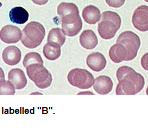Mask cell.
<instances>
[{"label": "cell", "instance_id": "obj_1", "mask_svg": "<svg viewBox=\"0 0 148 128\" xmlns=\"http://www.w3.org/2000/svg\"><path fill=\"white\" fill-rule=\"evenodd\" d=\"M116 76L119 82L116 86V95H135L144 87V77L130 67H119Z\"/></svg>", "mask_w": 148, "mask_h": 128}, {"label": "cell", "instance_id": "obj_2", "mask_svg": "<svg viewBox=\"0 0 148 128\" xmlns=\"http://www.w3.org/2000/svg\"><path fill=\"white\" fill-rule=\"evenodd\" d=\"M57 12L61 18L62 31L65 35L74 37L81 31L82 21L76 5L62 2L58 7Z\"/></svg>", "mask_w": 148, "mask_h": 128}, {"label": "cell", "instance_id": "obj_3", "mask_svg": "<svg viewBox=\"0 0 148 128\" xmlns=\"http://www.w3.org/2000/svg\"><path fill=\"white\" fill-rule=\"evenodd\" d=\"M98 24L97 31L100 37L104 40H110L114 37L121 25L120 16L114 11L104 12Z\"/></svg>", "mask_w": 148, "mask_h": 128}, {"label": "cell", "instance_id": "obj_4", "mask_svg": "<svg viewBox=\"0 0 148 128\" xmlns=\"http://www.w3.org/2000/svg\"><path fill=\"white\" fill-rule=\"evenodd\" d=\"M45 34V29L41 23L31 21L25 26L21 32V42L26 47L34 49L41 45Z\"/></svg>", "mask_w": 148, "mask_h": 128}, {"label": "cell", "instance_id": "obj_5", "mask_svg": "<svg viewBox=\"0 0 148 128\" xmlns=\"http://www.w3.org/2000/svg\"><path fill=\"white\" fill-rule=\"evenodd\" d=\"M25 68L28 76L38 88L44 89L51 85L52 76L43 64H30Z\"/></svg>", "mask_w": 148, "mask_h": 128}, {"label": "cell", "instance_id": "obj_6", "mask_svg": "<svg viewBox=\"0 0 148 128\" xmlns=\"http://www.w3.org/2000/svg\"><path fill=\"white\" fill-rule=\"evenodd\" d=\"M116 43L123 45L127 50V56L125 61H132L136 57L141 44L138 34L131 31L123 32L118 36Z\"/></svg>", "mask_w": 148, "mask_h": 128}, {"label": "cell", "instance_id": "obj_7", "mask_svg": "<svg viewBox=\"0 0 148 128\" xmlns=\"http://www.w3.org/2000/svg\"><path fill=\"white\" fill-rule=\"evenodd\" d=\"M68 81L71 85L81 89H88L93 85L94 78L89 71L80 68L71 70L67 76Z\"/></svg>", "mask_w": 148, "mask_h": 128}, {"label": "cell", "instance_id": "obj_8", "mask_svg": "<svg viewBox=\"0 0 148 128\" xmlns=\"http://www.w3.org/2000/svg\"><path fill=\"white\" fill-rule=\"evenodd\" d=\"M132 21L134 26L141 32L148 30V7L143 5L134 11Z\"/></svg>", "mask_w": 148, "mask_h": 128}, {"label": "cell", "instance_id": "obj_9", "mask_svg": "<svg viewBox=\"0 0 148 128\" xmlns=\"http://www.w3.org/2000/svg\"><path fill=\"white\" fill-rule=\"evenodd\" d=\"M21 31L18 27L7 25L0 31V39L8 44L17 43L21 38Z\"/></svg>", "mask_w": 148, "mask_h": 128}, {"label": "cell", "instance_id": "obj_10", "mask_svg": "<svg viewBox=\"0 0 148 128\" xmlns=\"http://www.w3.org/2000/svg\"><path fill=\"white\" fill-rule=\"evenodd\" d=\"M93 86L97 93L100 95H106L112 92L113 87V83L109 77L100 76L94 80Z\"/></svg>", "mask_w": 148, "mask_h": 128}, {"label": "cell", "instance_id": "obj_11", "mask_svg": "<svg viewBox=\"0 0 148 128\" xmlns=\"http://www.w3.org/2000/svg\"><path fill=\"white\" fill-rule=\"evenodd\" d=\"M2 56L6 64L11 66L15 65L21 60V51L15 46H9L3 51Z\"/></svg>", "mask_w": 148, "mask_h": 128}, {"label": "cell", "instance_id": "obj_12", "mask_svg": "<svg viewBox=\"0 0 148 128\" xmlns=\"http://www.w3.org/2000/svg\"><path fill=\"white\" fill-rule=\"evenodd\" d=\"M8 79L16 90L23 89L27 84V79L25 74L19 68L10 70L8 74Z\"/></svg>", "mask_w": 148, "mask_h": 128}, {"label": "cell", "instance_id": "obj_13", "mask_svg": "<svg viewBox=\"0 0 148 128\" xmlns=\"http://www.w3.org/2000/svg\"><path fill=\"white\" fill-rule=\"evenodd\" d=\"M86 63L92 71L100 72L105 68L106 61L105 56L102 54L95 52L88 55L86 59Z\"/></svg>", "mask_w": 148, "mask_h": 128}, {"label": "cell", "instance_id": "obj_14", "mask_svg": "<svg viewBox=\"0 0 148 128\" xmlns=\"http://www.w3.org/2000/svg\"><path fill=\"white\" fill-rule=\"evenodd\" d=\"M79 43L81 46L87 50H92L98 44L96 35L92 30H85L79 36Z\"/></svg>", "mask_w": 148, "mask_h": 128}, {"label": "cell", "instance_id": "obj_15", "mask_svg": "<svg viewBox=\"0 0 148 128\" xmlns=\"http://www.w3.org/2000/svg\"><path fill=\"white\" fill-rule=\"evenodd\" d=\"M127 52L123 45L116 43L113 45L109 52V55L112 61L119 63L124 61L127 56Z\"/></svg>", "mask_w": 148, "mask_h": 128}, {"label": "cell", "instance_id": "obj_16", "mask_svg": "<svg viewBox=\"0 0 148 128\" xmlns=\"http://www.w3.org/2000/svg\"><path fill=\"white\" fill-rule=\"evenodd\" d=\"M82 17L86 23L89 24H95L100 20V11L94 5L87 6L82 11Z\"/></svg>", "mask_w": 148, "mask_h": 128}, {"label": "cell", "instance_id": "obj_17", "mask_svg": "<svg viewBox=\"0 0 148 128\" xmlns=\"http://www.w3.org/2000/svg\"><path fill=\"white\" fill-rule=\"evenodd\" d=\"M11 21L16 24H23L28 21L29 14L24 8L18 6L15 7L9 12Z\"/></svg>", "mask_w": 148, "mask_h": 128}, {"label": "cell", "instance_id": "obj_18", "mask_svg": "<svg viewBox=\"0 0 148 128\" xmlns=\"http://www.w3.org/2000/svg\"><path fill=\"white\" fill-rule=\"evenodd\" d=\"M60 47L56 43H46L43 48V53L45 57L50 61L56 60L61 55Z\"/></svg>", "mask_w": 148, "mask_h": 128}, {"label": "cell", "instance_id": "obj_19", "mask_svg": "<svg viewBox=\"0 0 148 128\" xmlns=\"http://www.w3.org/2000/svg\"><path fill=\"white\" fill-rule=\"evenodd\" d=\"M65 36L59 28H53L48 34L47 42L49 43H56L60 46H63L65 42Z\"/></svg>", "mask_w": 148, "mask_h": 128}, {"label": "cell", "instance_id": "obj_20", "mask_svg": "<svg viewBox=\"0 0 148 128\" xmlns=\"http://www.w3.org/2000/svg\"><path fill=\"white\" fill-rule=\"evenodd\" d=\"M36 63L43 64V61L40 54L31 52L25 55L23 62V64L25 68L30 64Z\"/></svg>", "mask_w": 148, "mask_h": 128}, {"label": "cell", "instance_id": "obj_21", "mask_svg": "<svg viewBox=\"0 0 148 128\" xmlns=\"http://www.w3.org/2000/svg\"><path fill=\"white\" fill-rule=\"evenodd\" d=\"M15 88L9 81L2 80L0 81V95H14Z\"/></svg>", "mask_w": 148, "mask_h": 128}, {"label": "cell", "instance_id": "obj_22", "mask_svg": "<svg viewBox=\"0 0 148 128\" xmlns=\"http://www.w3.org/2000/svg\"><path fill=\"white\" fill-rule=\"evenodd\" d=\"M125 1L126 0H106L108 6L114 8H121L124 5Z\"/></svg>", "mask_w": 148, "mask_h": 128}, {"label": "cell", "instance_id": "obj_23", "mask_svg": "<svg viewBox=\"0 0 148 128\" xmlns=\"http://www.w3.org/2000/svg\"><path fill=\"white\" fill-rule=\"evenodd\" d=\"M32 2L38 5H43L47 3L49 0H32Z\"/></svg>", "mask_w": 148, "mask_h": 128}, {"label": "cell", "instance_id": "obj_24", "mask_svg": "<svg viewBox=\"0 0 148 128\" xmlns=\"http://www.w3.org/2000/svg\"><path fill=\"white\" fill-rule=\"evenodd\" d=\"M5 73L3 70L0 67V81L2 80H5Z\"/></svg>", "mask_w": 148, "mask_h": 128}]
</instances>
